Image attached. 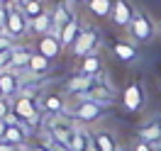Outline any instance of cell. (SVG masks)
Masks as SVG:
<instances>
[{"label":"cell","mask_w":161,"mask_h":151,"mask_svg":"<svg viewBox=\"0 0 161 151\" xmlns=\"http://www.w3.org/2000/svg\"><path fill=\"white\" fill-rule=\"evenodd\" d=\"M103 115H105V105H100L95 100H88V98H78V102L73 107H69V117L76 124H83V127L95 124Z\"/></svg>","instance_id":"6da1fadb"},{"label":"cell","mask_w":161,"mask_h":151,"mask_svg":"<svg viewBox=\"0 0 161 151\" xmlns=\"http://www.w3.org/2000/svg\"><path fill=\"white\" fill-rule=\"evenodd\" d=\"M156 22H154V17H151L147 10H142V8H137V15H134V20H132V24L127 27V32H130L132 41H137V44H149L154 37H156Z\"/></svg>","instance_id":"7a4b0ae2"},{"label":"cell","mask_w":161,"mask_h":151,"mask_svg":"<svg viewBox=\"0 0 161 151\" xmlns=\"http://www.w3.org/2000/svg\"><path fill=\"white\" fill-rule=\"evenodd\" d=\"M98 44H100V34L93 30V27H83L80 37L76 39V44L71 46V54L73 56H88V54H95L98 51Z\"/></svg>","instance_id":"3957f363"},{"label":"cell","mask_w":161,"mask_h":151,"mask_svg":"<svg viewBox=\"0 0 161 151\" xmlns=\"http://www.w3.org/2000/svg\"><path fill=\"white\" fill-rule=\"evenodd\" d=\"M144 105H147V95H144L142 83H130L122 90V107L127 112H132V115H137V112L144 110Z\"/></svg>","instance_id":"277c9868"},{"label":"cell","mask_w":161,"mask_h":151,"mask_svg":"<svg viewBox=\"0 0 161 151\" xmlns=\"http://www.w3.org/2000/svg\"><path fill=\"white\" fill-rule=\"evenodd\" d=\"M83 98H88V100H95V102H100V105H112L115 102V90L110 88V83L103 78V73L100 76H95V83L91 85V90L86 93Z\"/></svg>","instance_id":"5b68a950"},{"label":"cell","mask_w":161,"mask_h":151,"mask_svg":"<svg viewBox=\"0 0 161 151\" xmlns=\"http://www.w3.org/2000/svg\"><path fill=\"white\" fill-rule=\"evenodd\" d=\"M134 15H137V8L132 5L130 0H115V5H112V24L115 27H120V30H127L134 20Z\"/></svg>","instance_id":"8992f818"},{"label":"cell","mask_w":161,"mask_h":151,"mask_svg":"<svg viewBox=\"0 0 161 151\" xmlns=\"http://www.w3.org/2000/svg\"><path fill=\"white\" fill-rule=\"evenodd\" d=\"M20 88H22V76L17 71H0V98H10L15 100L20 95Z\"/></svg>","instance_id":"52a82bcc"},{"label":"cell","mask_w":161,"mask_h":151,"mask_svg":"<svg viewBox=\"0 0 161 151\" xmlns=\"http://www.w3.org/2000/svg\"><path fill=\"white\" fill-rule=\"evenodd\" d=\"M8 34H10L12 39H20V37H25L27 32H30V20L25 17V12H22V8H10V17H8Z\"/></svg>","instance_id":"ba28073f"},{"label":"cell","mask_w":161,"mask_h":151,"mask_svg":"<svg viewBox=\"0 0 161 151\" xmlns=\"http://www.w3.org/2000/svg\"><path fill=\"white\" fill-rule=\"evenodd\" d=\"M137 139L149 141V144H154V146L159 149V146H161V115H159V117L147 120L144 124H139V129H137Z\"/></svg>","instance_id":"9c48e42d"},{"label":"cell","mask_w":161,"mask_h":151,"mask_svg":"<svg viewBox=\"0 0 161 151\" xmlns=\"http://www.w3.org/2000/svg\"><path fill=\"white\" fill-rule=\"evenodd\" d=\"M73 17H78L76 10H73V0L56 3V8H54V34H61V30H64Z\"/></svg>","instance_id":"30bf717a"},{"label":"cell","mask_w":161,"mask_h":151,"mask_svg":"<svg viewBox=\"0 0 161 151\" xmlns=\"http://www.w3.org/2000/svg\"><path fill=\"white\" fill-rule=\"evenodd\" d=\"M93 83H95V78H93V76H83V73L71 76L69 81H66V85H64V93H66V95H71V98H83L86 93L91 90Z\"/></svg>","instance_id":"8fae6325"},{"label":"cell","mask_w":161,"mask_h":151,"mask_svg":"<svg viewBox=\"0 0 161 151\" xmlns=\"http://www.w3.org/2000/svg\"><path fill=\"white\" fill-rule=\"evenodd\" d=\"M42 110H44L47 117H61L64 112H69V107H66L64 95H59V93H47V95L42 98Z\"/></svg>","instance_id":"7c38bea8"},{"label":"cell","mask_w":161,"mask_h":151,"mask_svg":"<svg viewBox=\"0 0 161 151\" xmlns=\"http://www.w3.org/2000/svg\"><path fill=\"white\" fill-rule=\"evenodd\" d=\"M61 49H64V44H61V37L59 34H47V37H39V41H37V51H39L42 56H47V59H56L61 54Z\"/></svg>","instance_id":"4fadbf2b"},{"label":"cell","mask_w":161,"mask_h":151,"mask_svg":"<svg viewBox=\"0 0 161 151\" xmlns=\"http://www.w3.org/2000/svg\"><path fill=\"white\" fill-rule=\"evenodd\" d=\"M30 32H34L37 37H47V34H51V32H54V10L42 12L37 20H32L30 22Z\"/></svg>","instance_id":"5bb4252c"},{"label":"cell","mask_w":161,"mask_h":151,"mask_svg":"<svg viewBox=\"0 0 161 151\" xmlns=\"http://www.w3.org/2000/svg\"><path fill=\"white\" fill-rule=\"evenodd\" d=\"M32 54L34 51L30 49V46H15L12 49V71H17V73H27V68H30V61H32Z\"/></svg>","instance_id":"9a60e30c"},{"label":"cell","mask_w":161,"mask_h":151,"mask_svg":"<svg viewBox=\"0 0 161 151\" xmlns=\"http://www.w3.org/2000/svg\"><path fill=\"white\" fill-rule=\"evenodd\" d=\"M49 71H51V59L42 56L39 51H34V54H32V61H30L27 73H30L32 78H42V76H47Z\"/></svg>","instance_id":"2e32d148"},{"label":"cell","mask_w":161,"mask_h":151,"mask_svg":"<svg viewBox=\"0 0 161 151\" xmlns=\"http://www.w3.org/2000/svg\"><path fill=\"white\" fill-rule=\"evenodd\" d=\"M112 51H115V56H117L122 63H134V61L139 59L137 46H134V44H130V41H117V44L112 46Z\"/></svg>","instance_id":"e0dca14e"},{"label":"cell","mask_w":161,"mask_h":151,"mask_svg":"<svg viewBox=\"0 0 161 151\" xmlns=\"http://www.w3.org/2000/svg\"><path fill=\"white\" fill-rule=\"evenodd\" d=\"M80 32H83V27H80L78 17H73V20H71L69 24H66V27L61 30V34H59V37H61V44H64V49L76 44V39L80 37Z\"/></svg>","instance_id":"ac0fdd59"},{"label":"cell","mask_w":161,"mask_h":151,"mask_svg":"<svg viewBox=\"0 0 161 151\" xmlns=\"http://www.w3.org/2000/svg\"><path fill=\"white\" fill-rule=\"evenodd\" d=\"M80 73H83V76H93V78L103 73V61H100V56H98V51L83 56V61H80Z\"/></svg>","instance_id":"d6986e66"},{"label":"cell","mask_w":161,"mask_h":151,"mask_svg":"<svg viewBox=\"0 0 161 151\" xmlns=\"http://www.w3.org/2000/svg\"><path fill=\"white\" fill-rule=\"evenodd\" d=\"M93 139H95V144H98L100 151H120L117 141L112 137V132H108V129H95L93 132Z\"/></svg>","instance_id":"ffe728a7"},{"label":"cell","mask_w":161,"mask_h":151,"mask_svg":"<svg viewBox=\"0 0 161 151\" xmlns=\"http://www.w3.org/2000/svg\"><path fill=\"white\" fill-rule=\"evenodd\" d=\"M86 5H88V10H91L95 17H110L115 0H88Z\"/></svg>","instance_id":"44dd1931"},{"label":"cell","mask_w":161,"mask_h":151,"mask_svg":"<svg viewBox=\"0 0 161 151\" xmlns=\"http://www.w3.org/2000/svg\"><path fill=\"white\" fill-rule=\"evenodd\" d=\"M91 139H93V134L83 129V124H78V127H76V134H73L71 151H86V149H88V144H91Z\"/></svg>","instance_id":"7402d4cb"},{"label":"cell","mask_w":161,"mask_h":151,"mask_svg":"<svg viewBox=\"0 0 161 151\" xmlns=\"http://www.w3.org/2000/svg\"><path fill=\"white\" fill-rule=\"evenodd\" d=\"M22 12H25V17L27 20H37L42 12H47V8H44V0H32V3H27L25 8H22Z\"/></svg>","instance_id":"603a6c76"},{"label":"cell","mask_w":161,"mask_h":151,"mask_svg":"<svg viewBox=\"0 0 161 151\" xmlns=\"http://www.w3.org/2000/svg\"><path fill=\"white\" fill-rule=\"evenodd\" d=\"M12 110H15V105L10 98H0V120H10Z\"/></svg>","instance_id":"cb8c5ba5"},{"label":"cell","mask_w":161,"mask_h":151,"mask_svg":"<svg viewBox=\"0 0 161 151\" xmlns=\"http://www.w3.org/2000/svg\"><path fill=\"white\" fill-rule=\"evenodd\" d=\"M10 49H15V39L8 32H0V51H10Z\"/></svg>","instance_id":"d4e9b609"},{"label":"cell","mask_w":161,"mask_h":151,"mask_svg":"<svg viewBox=\"0 0 161 151\" xmlns=\"http://www.w3.org/2000/svg\"><path fill=\"white\" fill-rule=\"evenodd\" d=\"M12 66V49L10 51H0V71H8Z\"/></svg>","instance_id":"484cf974"},{"label":"cell","mask_w":161,"mask_h":151,"mask_svg":"<svg viewBox=\"0 0 161 151\" xmlns=\"http://www.w3.org/2000/svg\"><path fill=\"white\" fill-rule=\"evenodd\" d=\"M132 149H134V151H156V146H154V144H149V141H144V139H137Z\"/></svg>","instance_id":"4316f807"},{"label":"cell","mask_w":161,"mask_h":151,"mask_svg":"<svg viewBox=\"0 0 161 151\" xmlns=\"http://www.w3.org/2000/svg\"><path fill=\"white\" fill-rule=\"evenodd\" d=\"M8 17H10V8H3L0 5V32L8 30Z\"/></svg>","instance_id":"83f0119b"},{"label":"cell","mask_w":161,"mask_h":151,"mask_svg":"<svg viewBox=\"0 0 161 151\" xmlns=\"http://www.w3.org/2000/svg\"><path fill=\"white\" fill-rule=\"evenodd\" d=\"M5 134H8V120H0V141H5Z\"/></svg>","instance_id":"f1b7e54d"},{"label":"cell","mask_w":161,"mask_h":151,"mask_svg":"<svg viewBox=\"0 0 161 151\" xmlns=\"http://www.w3.org/2000/svg\"><path fill=\"white\" fill-rule=\"evenodd\" d=\"M0 5H3V8H15L17 0H0Z\"/></svg>","instance_id":"f546056e"},{"label":"cell","mask_w":161,"mask_h":151,"mask_svg":"<svg viewBox=\"0 0 161 151\" xmlns=\"http://www.w3.org/2000/svg\"><path fill=\"white\" fill-rule=\"evenodd\" d=\"M27 3H32V0H17V8H25Z\"/></svg>","instance_id":"4dcf8cb0"},{"label":"cell","mask_w":161,"mask_h":151,"mask_svg":"<svg viewBox=\"0 0 161 151\" xmlns=\"http://www.w3.org/2000/svg\"><path fill=\"white\" fill-rule=\"evenodd\" d=\"M73 3H88V0H73Z\"/></svg>","instance_id":"1f68e13d"},{"label":"cell","mask_w":161,"mask_h":151,"mask_svg":"<svg viewBox=\"0 0 161 151\" xmlns=\"http://www.w3.org/2000/svg\"><path fill=\"white\" fill-rule=\"evenodd\" d=\"M120 151H134V149H120Z\"/></svg>","instance_id":"d6a6232c"},{"label":"cell","mask_w":161,"mask_h":151,"mask_svg":"<svg viewBox=\"0 0 161 151\" xmlns=\"http://www.w3.org/2000/svg\"><path fill=\"white\" fill-rule=\"evenodd\" d=\"M156 151H161V146H159V149H156Z\"/></svg>","instance_id":"836d02e7"},{"label":"cell","mask_w":161,"mask_h":151,"mask_svg":"<svg viewBox=\"0 0 161 151\" xmlns=\"http://www.w3.org/2000/svg\"><path fill=\"white\" fill-rule=\"evenodd\" d=\"M159 30H161V24H159Z\"/></svg>","instance_id":"e575fe53"}]
</instances>
